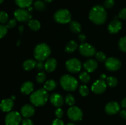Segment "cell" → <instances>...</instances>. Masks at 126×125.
I'll return each instance as SVG.
<instances>
[{
	"label": "cell",
	"mask_w": 126,
	"mask_h": 125,
	"mask_svg": "<svg viewBox=\"0 0 126 125\" xmlns=\"http://www.w3.org/2000/svg\"><path fill=\"white\" fill-rule=\"evenodd\" d=\"M7 33V26L0 25V38H2L6 35Z\"/></svg>",
	"instance_id": "d590c367"
},
{
	"label": "cell",
	"mask_w": 126,
	"mask_h": 125,
	"mask_svg": "<svg viewBox=\"0 0 126 125\" xmlns=\"http://www.w3.org/2000/svg\"><path fill=\"white\" fill-rule=\"evenodd\" d=\"M75 125V124H73V123H68V124H67V125Z\"/></svg>",
	"instance_id": "681fc988"
},
{
	"label": "cell",
	"mask_w": 126,
	"mask_h": 125,
	"mask_svg": "<svg viewBox=\"0 0 126 125\" xmlns=\"http://www.w3.org/2000/svg\"><path fill=\"white\" fill-rule=\"evenodd\" d=\"M107 13L104 7L100 5L95 6L89 12V18L96 25H102L106 22Z\"/></svg>",
	"instance_id": "6da1fadb"
},
{
	"label": "cell",
	"mask_w": 126,
	"mask_h": 125,
	"mask_svg": "<svg viewBox=\"0 0 126 125\" xmlns=\"http://www.w3.org/2000/svg\"><path fill=\"white\" fill-rule=\"evenodd\" d=\"M78 45L77 42L76 41L71 40L66 44V47H65V51L66 53H71L75 51L78 49Z\"/></svg>",
	"instance_id": "44dd1931"
},
{
	"label": "cell",
	"mask_w": 126,
	"mask_h": 125,
	"mask_svg": "<svg viewBox=\"0 0 126 125\" xmlns=\"http://www.w3.org/2000/svg\"><path fill=\"white\" fill-rule=\"evenodd\" d=\"M52 125H64V123L62 120H61L59 118H57L53 121Z\"/></svg>",
	"instance_id": "b9f144b4"
},
{
	"label": "cell",
	"mask_w": 126,
	"mask_h": 125,
	"mask_svg": "<svg viewBox=\"0 0 126 125\" xmlns=\"http://www.w3.org/2000/svg\"><path fill=\"white\" fill-rule=\"evenodd\" d=\"M28 26L33 31H38L41 28V24L39 21L34 19H31L28 21Z\"/></svg>",
	"instance_id": "484cf974"
},
{
	"label": "cell",
	"mask_w": 126,
	"mask_h": 125,
	"mask_svg": "<svg viewBox=\"0 0 126 125\" xmlns=\"http://www.w3.org/2000/svg\"><path fill=\"white\" fill-rule=\"evenodd\" d=\"M115 4V1L114 0H105L104 2V6L106 8H111L113 7Z\"/></svg>",
	"instance_id": "8d00e7d4"
},
{
	"label": "cell",
	"mask_w": 126,
	"mask_h": 125,
	"mask_svg": "<svg viewBox=\"0 0 126 125\" xmlns=\"http://www.w3.org/2000/svg\"><path fill=\"white\" fill-rule=\"evenodd\" d=\"M50 53L51 50L49 45L45 43H41L34 48V56L38 61H43L49 57Z\"/></svg>",
	"instance_id": "3957f363"
},
{
	"label": "cell",
	"mask_w": 126,
	"mask_h": 125,
	"mask_svg": "<svg viewBox=\"0 0 126 125\" xmlns=\"http://www.w3.org/2000/svg\"><path fill=\"white\" fill-rule=\"evenodd\" d=\"M3 1H4V0H0V4L2 3V2H3Z\"/></svg>",
	"instance_id": "f907efd6"
},
{
	"label": "cell",
	"mask_w": 126,
	"mask_h": 125,
	"mask_svg": "<svg viewBox=\"0 0 126 125\" xmlns=\"http://www.w3.org/2000/svg\"><path fill=\"white\" fill-rule=\"evenodd\" d=\"M107 84L110 87H115L118 85V79L116 77L110 76L107 78Z\"/></svg>",
	"instance_id": "f1b7e54d"
},
{
	"label": "cell",
	"mask_w": 126,
	"mask_h": 125,
	"mask_svg": "<svg viewBox=\"0 0 126 125\" xmlns=\"http://www.w3.org/2000/svg\"><path fill=\"white\" fill-rule=\"evenodd\" d=\"M57 67V61L54 58H50L47 60L44 64V68L48 72H51L55 69Z\"/></svg>",
	"instance_id": "ffe728a7"
},
{
	"label": "cell",
	"mask_w": 126,
	"mask_h": 125,
	"mask_svg": "<svg viewBox=\"0 0 126 125\" xmlns=\"http://www.w3.org/2000/svg\"><path fill=\"white\" fill-rule=\"evenodd\" d=\"M80 53L84 56L90 57L96 53V50L94 46L88 43H82L79 47Z\"/></svg>",
	"instance_id": "9c48e42d"
},
{
	"label": "cell",
	"mask_w": 126,
	"mask_h": 125,
	"mask_svg": "<svg viewBox=\"0 0 126 125\" xmlns=\"http://www.w3.org/2000/svg\"><path fill=\"white\" fill-rule=\"evenodd\" d=\"M22 125H33V123L30 119L25 118L22 120Z\"/></svg>",
	"instance_id": "60d3db41"
},
{
	"label": "cell",
	"mask_w": 126,
	"mask_h": 125,
	"mask_svg": "<svg viewBox=\"0 0 126 125\" xmlns=\"http://www.w3.org/2000/svg\"><path fill=\"white\" fill-rule=\"evenodd\" d=\"M60 83L62 87L67 91H73L78 87V80L71 75L66 74L60 78Z\"/></svg>",
	"instance_id": "277c9868"
},
{
	"label": "cell",
	"mask_w": 126,
	"mask_h": 125,
	"mask_svg": "<svg viewBox=\"0 0 126 125\" xmlns=\"http://www.w3.org/2000/svg\"><path fill=\"white\" fill-rule=\"evenodd\" d=\"M70 28L74 33H79L81 31V25L76 21H72L70 22Z\"/></svg>",
	"instance_id": "cb8c5ba5"
},
{
	"label": "cell",
	"mask_w": 126,
	"mask_h": 125,
	"mask_svg": "<svg viewBox=\"0 0 126 125\" xmlns=\"http://www.w3.org/2000/svg\"><path fill=\"white\" fill-rule=\"evenodd\" d=\"M121 105L123 107L126 109V98H124V99H123V100L121 101Z\"/></svg>",
	"instance_id": "bcb514c9"
},
{
	"label": "cell",
	"mask_w": 126,
	"mask_h": 125,
	"mask_svg": "<svg viewBox=\"0 0 126 125\" xmlns=\"http://www.w3.org/2000/svg\"><path fill=\"white\" fill-rule=\"evenodd\" d=\"M56 87L57 83L54 80H49L44 85V88L46 91L54 90Z\"/></svg>",
	"instance_id": "d4e9b609"
},
{
	"label": "cell",
	"mask_w": 126,
	"mask_h": 125,
	"mask_svg": "<svg viewBox=\"0 0 126 125\" xmlns=\"http://www.w3.org/2000/svg\"><path fill=\"white\" fill-rule=\"evenodd\" d=\"M54 18L55 21L60 24L70 23L71 19V15L70 11L66 9H61L55 12Z\"/></svg>",
	"instance_id": "5b68a950"
},
{
	"label": "cell",
	"mask_w": 126,
	"mask_h": 125,
	"mask_svg": "<svg viewBox=\"0 0 126 125\" xmlns=\"http://www.w3.org/2000/svg\"><path fill=\"white\" fill-rule=\"evenodd\" d=\"M14 101L12 99H5L1 102L0 109L2 112H9L13 108Z\"/></svg>",
	"instance_id": "2e32d148"
},
{
	"label": "cell",
	"mask_w": 126,
	"mask_h": 125,
	"mask_svg": "<svg viewBox=\"0 0 126 125\" xmlns=\"http://www.w3.org/2000/svg\"><path fill=\"white\" fill-rule=\"evenodd\" d=\"M91 89L95 94H101L107 89V83L103 80H98L93 83Z\"/></svg>",
	"instance_id": "7c38bea8"
},
{
	"label": "cell",
	"mask_w": 126,
	"mask_h": 125,
	"mask_svg": "<svg viewBox=\"0 0 126 125\" xmlns=\"http://www.w3.org/2000/svg\"><path fill=\"white\" fill-rule=\"evenodd\" d=\"M65 102L70 106H72L75 103V99L71 94H68L65 97Z\"/></svg>",
	"instance_id": "1f68e13d"
},
{
	"label": "cell",
	"mask_w": 126,
	"mask_h": 125,
	"mask_svg": "<svg viewBox=\"0 0 126 125\" xmlns=\"http://www.w3.org/2000/svg\"><path fill=\"white\" fill-rule=\"evenodd\" d=\"M16 23H17V22H16V20L11 19V20H10L8 22H7V25L6 26H7V28H14V27L16 26Z\"/></svg>",
	"instance_id": "f35d334b"
},
{
	"label": "cell",
	"mask_w": 126,
	"mask_h": 125,
	"mask_svg": "<svg viewBox=\"0 0 126 125\" xmlns=\"http://www.w3.org/2000/svg\"><path fill=\"white\" fill-rule=\"evenodd\" d=\"M95 58L96 60L99 62H103L107 60V56H106L105 54L102 51H98V52L96 53Z\"/></svg>",
	"instance_id": "f546056e"
},
{
	"label": "cell",
	"mask_w": 126,
	"mask_h": 125,
	"mask_svg": "<svg viewBox=\"0 0 126 125\" xmlns=\"http://www.w3.org/2000/svg\"><path fill=\"white\" fill-rule=\"evenodd\" d=\"M52 1L53 0H44V1H46V2H52Z\"/></svg>",
	"instance_id": "c3c4849f"
},
{
	"label": "cell",
	"mask_w": 126,
	"mask_h": 125,
	"mask_svg": "<svg viewBox=\"0 0 126 125\" xmlns=\"http://www.w3.org/2000/svg\"><path fill=\"white\" fill-rule=\"evenodd\" d=\"M120 116L122 118L126 120V110H122V111H121Z\"/></svg>",
	"instance_id": "f6af8a7d"
},
{
	"label": "cell",
	"mask_w": 126,
	"mask_h": 125,
	"mask_svg": "<svg viewBox=\"0 0 126 125\" xmlns=\"http://www.w3.org/2000/svg\"><path fill=\"white\" fill-rule=\"evenodd\" d=\"M50 101L53 105L60 107L63 104V98L59 93H54L50 97Z\"/></svg>",
	"instance_id": "e0dca14e"
},
{
	"label": "cell",
	"mask_w": 126,
	"mask_h": 125,
	"mask_svg": "<svg viewBox=\"0 0 126 125\" xmlns=\"http://www.w3.org/2000/svg\"><path fill=\"white\" fill-rule=\"evenodd\" d=\"M34 7L37 11H43L46 9V4L43 1L37 0L34 2Z\"/></svg>",
	"instance_id": "4316f807"
},
{
	"label": "cell",
	"mask_w": 126,
	"mask_h": 125,
	"mask_svg": "<svg viewBox=\"0 0 126 125\" xmlns=\"http://www.w3.org/2000/svg\"><path fill=\"white\" fill-rule=\"evenodd\" d=\"M119 18L121 19H126V8H124L119 13Z\"/></svg>",
	"instance_id": "ab89813d"
},
{
	"label": "cell",
	"mask_w": 126,
	"mask_h": 125,
	"mask_svg": "<svg viewBox=\"0 0 126 125\" xmlns=\"http://www.w3.org/2000/svg\"><path fill=\"white\" fill-rule=\"evenodd\" d=\"M36 81L39 83H43L46 80V75L45 74V73L43 72H39L36 75Z\"/></svg>",
	"instance_id": "836d02e7"
},
{
	"label": "cell",
	"mask_w": 126,
	"mask_h": 125,
	"mask_svg": "<svg viewBox=\"0 0 126 125\" xmlns=\"http://www.w3.org/2000/svg\"><path fill=\"white\" fill-rule=\"evenodd\" d=\"M14 17L17 20L21 22H26L30 20L32 16L30 12L25 9L20 8L16 10L14 12Z\"/></svg>",
	"instance_id": "ba28073f"
},
{
	"label": "cell",
	"mask_w": 126,
	"mask_h": 125,
	"mask_svg": "<svg viewBox=\"0 0 126 125\" xmlns=\"http://www.w3.org/2000/svg\"><path fill=\"white\" fill-rule=\"evenodd\" d=\"M122 28V23L119 20L114 19L110 22L108 27L109 32L111 34L118 33Z\"/></svg>",
	"instance_id": "9a60e30c"
},
{
	"label": "cell",
	"mask_w": 126,
	"mask_h": 125,
	"mask_svg": "<svg viewBox=\"0 0 126 125\" xmlns=\"http://www.w3.org/2000/svg\"><path fill=\"white\" fill-rule=\"evenodd\" d=\"M36 62L34 60L30 59L24 61L23 64V67L26 71H31L36 67Z\"/></svg>",
	"instance_id": "7402d4cb"
},
{
	"label": "cell",
	"mask_w": 126,
	"mask_h": 125,
	"mask_svg": "<svg viewBox=\"0 0 126 125\" xmlns=\"http://www.w3.org/2000/svg\"><path fill=\"white\" fill-rule=\"evenodd\" d=\"M106 77H107V76H106V75H105V74H102L100 75V78L102 80L105 79V78Z\"/></svg>",
	"instance_id": "7dc6e473"
},
{
	"label": "cell",
	"mask_w": 126,
	"mask_h": 125,
	"mask_svg": "<svg viewBox=\"0 0 126 125\" xmlns=\"http://www.w3.org/2000/svg\"><path fill=\"white\" fill-rule=\"evenodd\" d=\"M119 47L121 51L126 52V36L120 39L119 41Z\"/></svg>",
	"instance_id": "4dcf8cb0"
},
{
	"label": "cell",
	"mask_w": 126,
	"mask_h": 125,
	"mask_svg": "<svg viewBox=\"0 0 126 125\" xmlns=\"http://www.w3.org/2000/svg\"><path fill=\"white\" fill-rule=\"evenodd\" d=\"M55 116L57 117V118H61L62 117L63 115V111L62 109L60 107H58L57 109L55 110Z\"/></svg>",
	"instance_id": "74e56055"
},
{
	"label": "cell",
	"mask_w": 126,
	"mask_h": 125,
	"mask_svg": "<svg viewBox=\"0 0 126 125\" xmlns=\"http://www.w3.org/2000/svg\"><path fill=\"white\" fill-rule=\"evenodd\" d=\"M65 66L69 72L71 73H77L81 71L82 64L78 59L72 58L66 61Z\"/></svg>",
	"instance_id": "52a82bcc"
},
{
	"label": "cell",
	"mask_w": 126,
	"mask_h": 125,
	"mask_svg": "<svg viewBox=\"0 0 126 125\" xmlns=\"http://www.w3.org/2000/svg\"><path fill=\"white\" fill-rule=\"evenodd\" d=\"M36 67L38 70L40 71L42 70L44 67V64H43V61H38V62H36Z\"/></svg>",
	"instance_id": "7bdbcfd3"
},
{
	"label": "cell",
	"mask_w": 126,
	"mask_h": 125,
	"mask_svg": "<svg viewBox=\"0 0 126 125\" xmlns=\"http://www.w3.org/2000/svg\"><path fill=\"white\" fill-rule=\"evenodd\" d=\"M79 78L80 80L84 83H87L90 81L91 77L87 72H82L80 73L79 75Z\"/></svg>",
	"instance_id": "83f0119b"
},
{
	"label": "cell",
	"mask_w": 126,
	"mask_h": 125,
	"mask_svg": "<svg viewBox=\"0 0 126 125\" xmlns=\"http://www.w3.org/2000/svg\"><path fill=\"white\" fill-rule=\"evenodd\" d=\"M34 89V85L30 81H28V82H25L22 85L20 88L21 92L23 94L28 95V94H30Z\"/></svg>",
	"instance_id": "d6986e66"
},
{
	"label": "cell",
	"mask_w": 126,
	"mask_h": 125,
	"mask_svg": "<svg viewBox=\"0 0 126 125\" xmlns=\"http://www.w3.org/2000/svg\"><path fill=\"white\" fill-rule=\"evenodd\" d=\"M33 0H15L16 4L20 8H27L30 7Z\"/></svg>",
	"instance_id": "603a6c76"
},
{
	"label": "cell",
	"mask_w": 126,
	"mask_h": 125,
	"mask_svg": "<svg viewBox=\"0 0 126 125\" xmlns=\"http://www.w3.org/2000/svg\"><path fill=\"white\" fill-rule=\"evenodd\" d=\"M105 110L107 113L109 115H114L117 113L120 110V106L119 104L115 101L110 102L106 105Z\"/></svg>",
	"instance_id": "4fadbf2b"
},
{
	"label": "cell",
	"mask_w": 126,
	"mask_h": 125,
	"mask_svg": "<svg viewBox=\"0 0 126 125\" xmlns=\"http://www.w3.org/2000/svg\"><path fill=\"white\" fill-rule=\"evenodd\" d=\"M78 39L81 42H84L86 39V37L84 34H80L78 36Z\"/></svg>",
	"instance_id": "ee69618b"
},
{
	"label": "cell",
	"mask_w": 126,
	"mask_h": 125,
	"mask_svg": "<svg viewBox=\"0 0 126 125\" xmlns=\"http://www.w3.org/2000/svg\"><path fill=\"white\" fill-rule=\"evenodd\" d=\"M8 14L4 11H0V23H6L8 21Z\"/></svg>",
	"instance_id": "d6a6232c"
},
{
	"label": "cell",
	"mask_w": 126,
	"mask_h": 125,
	"mask_svg": "<svg viewBox=\"0 0 126 125\" xmlns=\"http://www.w3.org/2000/svg\"><path fill=\"white\" fill-rule=\"evenodd\" d=\"M68 116L73 121H79L82 119L83 114L81 109L78 107H71L68 110Z\"/></svg>",
	"instance_id": "8fae6325"
},
{
	"label": "cell",
	"mask_w": 126,
	"mask_h": 125,
	"mask_svg": "<svg viewBox=\"0 0 126 125\" xmlns=\"http://www.w3.org/2000/svg\"><path fill=\"white\" fill-rule=\"evenodd\" d=\"M79 91L82 96H86L89 94V88L86 85H81L79 88Z\"/></svg>",
	"instance_id": "e575fe53"
},
{
	"label": "cell",
	"mask_w": 126,
	"mask_h": 125,
	"mask_svg": "<svg viewBox=\"0 0 126 125\" xmlns=\"http://www.w3.org/2000/svg\"><path fill=\"white\" fill-rule=\"evenodd\" d=\"M21 114L25 118H29L34 115L35 112L34 107L30 104H26L21 109Z\"/></svg>",
	"instance_id": "5bb4252c"
},
{
	"label": "cell",
	"mask_w": 126,
	"mask_h": 125,
	"mask_svg": "<svg viewBox=\"0 0 126 125\" xmlns=\"http://www.w3.org/2000/svg\"><path fill=\"white\" fill-rule=\"evenodd\" d=\"M49 98V94L44 88H41L33 92L30 96V100L34 105L42 106L46 104Z\"/></svg>",
	"instance_id": "7a4b0ae2"
},
{
	"label": "cell",
	"mask_w": 126,
	"mask_h": 125,
	"mask_svg": "<svg viewBox=\"0 0 126 125\" xmlns=\"http://www.w3.org/2000/svg\"><path fill=\"white\" fill-rule=\"evenodd\" d=\"M105 67L110 71H118L121 66V62L119 59L114 57L108 58L105 62Z\"/></svg>",
	"instance_id": "30bf717a"
},
{
	"label": "cell",
	"mask_w": 126,
	"mask_h": 125,
	"mask_svg": "<svg viewBox=\"0 0 126 125\" xmlns=\"http://www.w3.org/2000/svg\"><path fill=\"white\" fill-rule=\"evenodd\" d=\"M98 67V63L93 59H89L84 63V68L87 72H92Z\"/></svg>",
	"instance_id": "ac0fdd59"
},
{
	"label": "cell",
	"mask_w": 126,
	"mask_h": 125,
	"mask_svg": "<svg viewBox=\"0 0 126 125\" xmlns=\"http://www.w3.org/2000/svg\"><path fill=\"white\" fill-rule=\"evenodd\" d=\"M22 121L20 114L16 111L10 112L5 117L6 125H18Z\"/></svg>",
	"instance_id": "8992f818"
}]
</instances>
